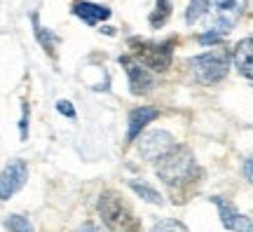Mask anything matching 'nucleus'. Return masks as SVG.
Listing matches in <instances>:
<instances>
[{"mask_svg": "<svg viewBox=\"0 0 253 232\" xmlns=\"http://www.w3.org/2000/svg\"><path fill=\"white\" fill-rule=\"evenodd\" d=\"M99 216L106 223L110 232H138V221L131 214V209L126 204L122 195H118L115 190H106L99 197Z\"/></svg>", "mask_w": 253, "mask_h": 232, "instance_id": "1", "label": "nucleus"}, {"mask_svg": "<svg viewBox=\"0 0 253 232\" xmlns=\"http://www.w3.org/2000/svg\"><path fill=\"white\" fill-rule=\"evenodd\" d=\"M197 174V164L192 152L185 145H176L169 155H164L162 160L157 162V176L167 183L169 187H178L185 181H190Z\"/></svg>", "mask_w": 253, "mask_h": 232, "instance_id": "2", "label": "nucleus"}, {"mask_svg": "<svg viewBox=\"0 0 253 232\" xmlns=\"http://www.w3.org/2000/svg\"><path fill=\"white\" fill-rule=\"evenodd\" d=\"M190 68H192V75H195L197 82H202V85H216L230 71V54L225 49L204 52L199 56L190 59Z\"/></svg>", "mask_w": 253, "mask_h": 232, "instance_id": "3", "label": "nucleus"}, {"mask_svg": "<svg viewBox=\"0 0 253 232\" xmlns=\"http://www.w3.org/2000/svg\"><path fill=\"white\" fill-rule=\"evenodd\" d=\"M244 9H246V0H209L207 31L218 33V36H227L239 21V17L244 14Z\"/></svg>", "mask_w": 253, "mask_h": 232, "instance_id": "4", "label": "nucleus"}, {"mask_svg": "<svg viewBox=\"0 0 253 232\" xmlns=\"http://www.w3.org/2000/svg\"><path fill=\"white\" fill-rule=\"evenodd\" d=\"M131 49L138 63H143L148 71H167L171 66V56H173V40L167 43H148L136 38L131 40Z\"/></svg>", "mask_w": 253, "mask_h": 232, "instance_id": "5", "label": "nucleus"}, {"mask_svg": "<svg viewBox=\"0 0 253 232\" xmlns=\"http://www.w3.org/2000/svg\"><path fill=\"white\" fill-rule=\"evenodd\" d=\"M176 148V141H173V136L169 132H164V129H153V132H148V134L138 141V152H141V157L150 162H160L164 155H169V152Z\"/></svg>", "mask_w": 253, "mask_h": 232, "instance_id": "6", "label": "nucleus"}, {"mask_svg": "<svg viewBox=\"0 0 253 232\" xmlns=\"http://www.w3.org/2000/svg\"><path fill=\"white\" fill-rule=\"evenodd\" d=\"M120 63H122V68H125L126 78H129V90H131V94L143 96L148 92H153L155 78L143 63H138L136 59H131V56H120Z\"/></svg>", "mask_w": 253, "mask_h": 232, "instance_id": "7", "label": "nucleus"}, {"mask_svg": "<svg viewBox=\"0 0 253 232\" xmlns=\"http://www.w3.org/2000/svg\"><path fill=\"white\" fill-rule=\"evenodd\" d=\"M26 179H28L26 162L24 160H12L5 169L0 171V199L7 202L14 192H19V190L24 187Z\"/></svg>", "mask_w": 253, "mask_h": 232, "instance_id": "8", "label": "nucleus"}, {"mask_svg": "<svg viewBox=\"0 0 253 232\" xmlns=\"http://www.w3.org/2000/svg\"><path fill=\"white\" fill-rule=\"evenodd\" d=\"M211 202L218 206V216H220L223 228H227L230 232H253V221L249 216L239 214L227 199H223V197H211Z\"/></svg>", "mask_w": 253, "mask_h": 232, "instance_id": "9", "label": "nucleus"}, {"mask_svg": "<svg viewBox=\"0 0 253 232\" xmlns=\"http://www.w3.org/2000/svg\"><path fill=\"white\" fill-rule=\"evenodd\" d=\"M160 115V110L153 106H141V108H134L129 113V127H126V143L129 141H136V136L143 132L145 127L153 122L155 117Z\"/></svg>", "mask_w": 253, "mask_h": 232, "instance_id": "10", "label": "nucleus"}, {"mask_svg": "<svg viewBox=\"0 0 253 232\" xmlns=\"http://www.w3.org/2000/svg\"><path fill=\"white\" fill-rule=\"evenodd\" d=\"M73 14L78 19H82L87 26H96L99 21H103V19H110V12L108 7H103V5H96V2H87V0H80V2H75L71 9Z\"/></svg>", "mask_w": 253, "mask_h": 232, "instance_id": "11", "label": "nucleus"}, {"mask_svg": "<svg viewBox=\"0 0 253 232\" xmlns=\"http://www.w3.org/2000/svg\"><path fill=\"white\" fill-rule=\"evenodd\" d=\"M235 66L246 80H253V38H246L235 47Z\"/></svg>", "mask_w": 253, "mask_h": 232, "instance_id": "12", "label": "nucleus"}, {"mask_svg": "<svg viewBox=\"0 0 253 232\" xmlns=\"http://www.w3.org/2000/svg\"><path fill=\"white\" fill-rule=\"evenodd\" d=\"M31 21H33V33H36L38 38V43L45 47V52L47 54H54V47L56 43H59V38L52 33V31H47L42 24H40V19H38V14H31Z\"/></svg>", "mask_w": 253, "mask_h": 232, "instance_id": "13", "label": "nucleus"}, {"mask_svg": "<svg viewBox=\"0 0 253 232\" xmlns=\"http://www.w3.org/2000/svg\"><path fill=\"white\" fill-rule=\"evenodd\" d=\"M171 17V2L169 0H155V12L150 14V26L162 28Z\"/></svg>", "mask_w": 253, "mask_h": 232, "instance_id": "14", "label": "nucleus"}, {"mask_svg": "<svg viewBox=\"0 0 253 232\" xmlns=\"http://www.w3.org/2000/svg\"><path fill=\"white\" fill-rule=\"evenodd\" d=\"M129 187H131L138 197H143L145 202H153V204H162V202H164L162 195H160L155 187L148 186V183H143V181H131V183H129Z\"/></svg>", "mask_w": 253, "mask_h": 232, "instance_id": "15", "label": "nucleus"}, {"mask_svg": "<svg viewBox=\"0 0 253 232\" xmlns=\"http://www.w3.org/2000/svg\"><path fill=\"white\" fill-rule=\"evenodd\" d=\"M207 12H209V0H190L188 12H185V21L195 24L202 17H207Z\"/></svg>", "mask_w": 253, "mask_h": 232, "instance_id": "16", "label": "nucleus"}, {"mask_svg": "<svg viewBox=\"0 0 253 232\" xmlns=\"http://www.w3.org/2000/svg\"><path fill=\"white\" fill-rule=\"evenodd\" d=\"M5 228H7V232H36V230H33V223L28 221L26 216H21V214L7 216Z\"/></svg>", "mask_w": 253, "mask_h": 232, "instance_id": "17", "label": "nucleus"}, {"mask_svg": "<svg viewBox=\"0 0 253 232\" xmlns=\"http://www.w3.org/2000/svg\"><path fill=\"white\" fill-rule=\"evenodd\" d=\"M150 232H188V228L183 223H178V221H173V218H164Z\"/></svg>", "mask_w": 253, "mask_h": 232, "instance_id": "18", "label": "nucleus"}, {"mask_svg": "<svg viewBox=\"0 0 253 232\" xmlns=\"http://www.w3.org/2000/svg\"><path fill=\"white\" fill-rule=\"evenodd\" d=\"M56 110L61 113V115H66V117H75V108H73V103L71 101H66V98H61V101H56Z\"/></svg>", "mask_w": 253, "mask_h": 232, "instance_id": "19", "label": "nucleus"}, {"mask_svg": "<svg viewBox=\"0 0 253 232\" xmlns=\"http://www.w3.org/2000/svg\"><path fill=\"white\" fill-rule=\"evenodd\" d=\"M220 38H223V36L207 31V33H202V36H199V43H202V45H216V43H220Z\"/></svg>", "mask_w": 253, "mask_h": 232, "instance_id": "20", "label": "nucleus"}, {"mask_svg": "<svg viewBox=\"0 0 253 232\" xmlns=\"http://www.w3.org/2000/svg\"><path fill=\"white\" fill-rule=\"evenodd\" d=\"M21 139H26V134H28V106L24 103V113H21Z\"/></svg>", "mask_w": 253, "mask_h": 232, "instance_id": "21", "label": "nucleus"}, {"mask_svg": "<svg viewBox=\"0 0 253 232\" xmlns=\"http://www.w3.org/2000/svg\"><path fill=\"white\" fill-rule=\"evenodd\" d=\"M244 176L253 183V157H249V160L244 162Z\"/></svg>", "mask_w": 253, "mask_h": 232, "instance_id": "22", "label": "nucleus"}, {"mask_svg": "<svg viewBox=\"0 0 253 232\" xmlns=\"http://www.w3.org/2000/svg\"><path fill=\"white\" fill-rule=\"evenodd\" d=\"M75 232H101V230H99V228H96L94 223H82Z\"/></svg>", "mask_w": 253, "mask_h": 232, "instance_id": "23", "label": "nucleus"}]
</instances>
